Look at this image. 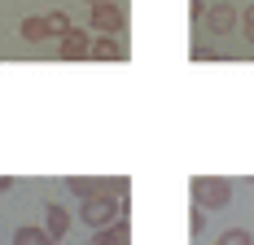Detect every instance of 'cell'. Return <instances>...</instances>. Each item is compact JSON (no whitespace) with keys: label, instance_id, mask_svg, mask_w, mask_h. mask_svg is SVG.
<instances>
[{"label":"cell","instance_id":"cell-1","mask_svg":"<svg viewBox=\"0 0 254 245\" xmlns=\"http://www.w3.org/2000/svg\"><path fill=\"white\" fill-rule=\"evenodd\" d=\"M127 210H131V206H123L114 193H101V197H88V201H79V219L88 223L92 232H97V228H110V223H119Z\"/></svg>","mask_w":254,"mask_h":245},{"label":"cell","instance_id":"cell-2","mask_svg":"<svg viewBox=\"0 0 254 245\" xmlns=\"http://www.w3.org/2000/svg\"><path fill=\"white\" fill-rule=\"evenodd\" d=\"M189 193H193V206H202V210H224L232 201V184L224 175H197L189 184Z\"/></svg>","mask_w":254,"mask_h":245},{"label":"cell","instance_id":"cell-3","mask_svg":"<svg viewBox=\"0 0 254 245\" xmlns=\"http://www.w3.org/2000/svg\"><path fill=\"white\" fill-rule=\"evenodd\" d=\"M237 22H241V18H237V4H232V0H210V4H206V31H210V35H232Z\"/></svg>","mask_w":254,"mask_h":245},{"label":"cell","instance_id":"cell-4","mask_svg":"<svg viewBox=\"0 0 254 245\" xmlns=\"http://www.w3.org/2000/svg\"><path fill=\"white\" fill-rule=\"evenodd\" d=\"M57 57H62V61H83V57H92V31L70 26V31L62 35V44H57Z\"/></svg>","mask_w":254,"mask_h":245},{"label":"cell","instance_id":"cell-5","mask_svg":"<svg viewBox=\"0 0 254 245\" xmlns=\"http://www.w3.org/2000/svg\"><path fill=\"white\" fill-rule=\"evenodd\" d=\"M123 26H127V18H123V9L114 0L92 9V35H123Z\"/></svg>","mask_w":254,"mask_h":245},{"label":"cell","instance_id":"cell-6","mask_svg":"<svg viewBox=\"0 0 254 245\" xmlns=\"http://www.w3.org/2000/svg\"><path fill=\"white\" fill-rule=\"evenodd\" d=\"M66 188H70L79 201H88V197L110 193V180H101V175H70V180H66Z\"/></svg>","mask_w":254,"mask_h":245},{"label":"cell","instance_id":"cell-7","mask_svg":"<svg viewBox=\"0 0 254 245\" xmlns=\"http://www.w3.org/2000/svg\"><path fill=\"white\" fill-rule=\"evenodd\" d=\"M88 245H131V228H127V215H123L119 223H110V228H97Z\"/></svg>","mask_w":254,"mask_h":245},{"label":"cell","instance_id":"cell-8","mask_svg":"<svg viewBox=\"0 0 254 245\" xmlns=\"http://www.w3.org/2000/svg\"><path fill=\"white\" fill-rule=\"evenodd\" d=\"M44 228H49L53 241H62V237L70 232V210H66V206H57V201H49V206H44Z\"/></svg>","mask_w":254,"mask_h":245},{"label":"cell","instance_id":"cell-9","mask_svg":"<svg viewBox=\"0 0 254 245\" xmlns=\"http://www.w3.org/2000/svg\"><path fill=\"white\" fill-rule=\"evenodd\" d=\"M123 53L127 49L114 40V35H92V57H97V61H119Z\"/></svg>","mask_w":254,"mask_h":245},{"label":"cell","instance_id":"cell-10","mask_svg":"<svg viewBox=\"0 0 254 245\" xmlns=\"http://www.w3.org/2000/svg\"><path fill=\"white\" fill-rule=\"evenodd\" d=\"M13 245H57L49 237V228H35V223H22L18 232H13Z\"/></svg>","mask_w":254,"mask_h":245},{"label":"cell","instance_id":"cell-11","mask_svg":"<svg viewBox=\"0 0 254 245\" xmlns=\"http://www.w3.org/2000/svg\"><path fill=\"white\" fill-rule=\"evenodd\" d=\"M18 35H22L26 44H44V40H53V35H49V22H44V18H22Z\"/></svg>","mask_w":254,"mask_h":245},{"label":"cell","instance_id":"cell-12","mask_svg":"<svg viewBox=\"0 0 254 245\" xmlns=\"http://www.w3.org/2000/svg\"><path fill=\"white\" fill-rule=\"evenodd\" d=\"M44 22H49V35H57V40H62V35H66V31H70V13H62V9H53V13H44Z\"/></svg>","mask_w":254,"mask_h":245},{"label":"cell","instance_id":"cell-13","mask_svg":"<svg viewBox=\"0 0 254 245\" xmlns=\"http://www.w3.org/2000/svg\"><path fill=\"white\" fill-rule=\"evenodd\" d=\"M215 245H254V237L246 232V228H224V232H219V241H215Z\"/></svg>","mask_w":254,"mask_h":245},{"label":"cell","instance_id":"cell-14","mask_svg":"<svg viewBox=\"0 0 254 245\" xmlns=\"http://www.w3.org/2000/svg\"><path fill=\"white\" fill-rule=\"evenodd\" d=\"M241 40L254 44V4H246V13H241Z\"/></svg>","mask_w":254,"mask_h":245},{"label":"cell","instance_id":"cell-15","mask_svg":"<svg viewBox=\"0 0 254 245\" xmlns=\"http://www.w3.org/2000/svg\"><path fill=\"white\" fill-rule=\"evenodd\" d=\"M202 228H206V210H202V206H193V215H189V232L197 237Z\"/></svg>","mask_w":254,"mask_h":245},{"label":"cell","instance_id":"cell-16","mask_svg":"<svg viewBox=\"0 0 254 245\" xmlns=\"http://www.w3.org/2000/svg\"><path fill=\"white\" fill-rule=\"evenodd\" d=\"M9 188H13V180H9V175H0V193H9Z\"/></svg>","mask_w":254,"mask_h":245},{"label":"cell","instance_id":"cell-17","mask_svg":"<svg viewBox=\"0 0 254 245\" xmlns=\"http://www.w3.org/2000/svg\"><path fill=\"white\" fill-rule=\"evenodd\" d=\"M88 4H92V9H97V4H110V0H88Z\"/></svg>","mask_w":254,"mask_h":245}]
</instances>
